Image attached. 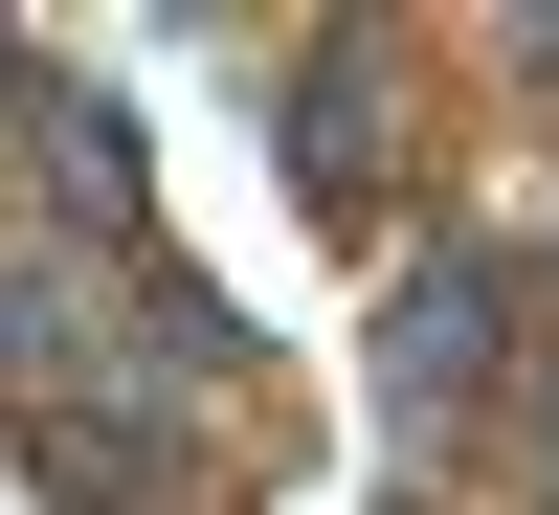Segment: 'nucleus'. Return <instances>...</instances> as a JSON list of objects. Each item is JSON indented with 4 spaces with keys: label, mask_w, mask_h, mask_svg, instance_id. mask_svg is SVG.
<instances>
[{
    "label": "nucleus",
    "mask_w": 559,
    "mask_h": 515,
    "mask_svg": "<svg viewBox=\"0 0 559 515\" xmlns=\"http://www.w3.org/2000/svg\"><path fill=\"white\" fill-rule=\"evenodd\" d=\"M381 134H403V90H381V68H313V90H292V157L336 179V202L381 179Z\"/></svg>",
    "instance_id": "obj_1"
}]
</instances>
